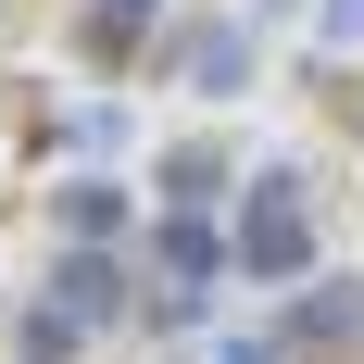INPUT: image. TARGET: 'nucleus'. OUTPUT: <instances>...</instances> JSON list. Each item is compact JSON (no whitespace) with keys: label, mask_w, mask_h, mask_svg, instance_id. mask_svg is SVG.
I'll list each match as a JSON object with an SVG mask.
<instances>
[{"label":"nucleus","mask_w":364,"mask_h":364,"mask_svg":"<svg viewBox=\"0 0 364 364\" xmlns=\"http://www.w3.org/2000/svg\"><path fill=\"white\" fill-rule=\"evenodd\" d=\"M226 264L252 277V289H301L314 277V201H301V164H264L239 226H226Z\"/></svg>","instance_id":"obj_1"},{"label":"nucleus","mask_w":364,"mask_h":364,"mask_svg":"<svg viewBox=\"0 0 364 364\" xmlns=\"http://www.w3.org/2000/svg\"><path fill=\"white\" fill-rule=\"evenodd\" d=\"M289 352H301V364H352V352H364V289H352V277H301Z\"/></svg>","instance_id":"obj_2"},{"label":"nucleus","mask_w":364,"mask_h":364,"mask_svg":"<svg viewBox=\"0 0 364 364\" xmlns=\"http://www.w3.org/2000/svg\"><path fill=\"white\" fill-rule=\"evenodd\" d=\"M38 301H50L63 327H113V314H139V289H126V264H113V252H63L50 277H38Z\"/></svg>","instance_id":"obj_3"},{"label":"nucleus","mask_w":364,"mask_h":364,"mask_svg":"<svg viewBox=\"0 0 364 364\" xmlns=\"http://www.w3.org/2000/svg\"><path fill=\"white\" fill-rule=\"evenodd\" d=\"M151 252H164V277L201 289V277L226 264V226H214V214H164V226H151Z\"/></svg>","instance_id":"obj_4"},{"label":"nucleus","mask_w":364,"mask_h":364,"mask_svg":"<svg viewBox=\"0 0 364 364\" xmlns=\"http://www.w3.org/2000/svg\"><path fill=\"white\" fill-rule=\"evenodd\" d=\"M151 13H164V0H101V13H88V63H126L151 38Z\"/></svg>","instance_id":"obj_5"},{"label":"nucleus","mask_w":364,"mask_h":364,"mask_svg":"<svg viewBox=\"0 0 364 364\" xmlns=\"http://www.w3.org/2000/svg\"><path fill=\"white\" fill-rule=\"evenodd\" d=\"M113 226H126V201H113V188H63V239H75V252H101Z\"/></svg>","instance_id":"obj_6"},{"label":"nucleus","mask_w":364,"mask_h":364,"mask_svg":"<svg viewBox=\"0 0 364 364\" xmlns=\"http://www.w3.org/2000/svg\"><path fill=\"white\" fill-rule=\"evenodd\" d=\"M13 364H75V327H63V314H50V301H38V314H26V339H13Z\"/></svg>","instance_id":"obj_7"},{"label":"nucleus","mask_w":364,"mask_h":364,"mask_svg":"<svg viewBox=\"0 0 364 364\" xmlns=\"http://www.w3.org/2000/svg\"><path fill=\"white\" fill-rule=\"evenodd\" d=\"M188 75H201V88H239V75H252V38H201Z\"/></svg>","instance_id":"obj_8"},{"label":"nucleus","mask_w":364,"mask_h":364,"mask_svg":"<svg viewBox=\"0 0 364 364\" xmlns=\"http://www.w3.org/2000/svg\"><path fill=\"white\" fill-rule=\"evenodd\" d=\"M214 176H226V151H214V139H201V151H176V164H164V188H176V214H188V201H201Z\"/></svg>","instance_id":"obj_9"},{"label":"nucleus","mask_w":364,"mask_h":364,"mask_svg":"<svg viewBox=\"0 0 364 364\" xmlns=\"http://www.w3.org/2000/svg\"><path fill=\"white\" fill-rule=\"evenodd\" d=\"M327 38H364V0H327Z\"/></svg>","instance_id":"obj_10"}]
</instances>
